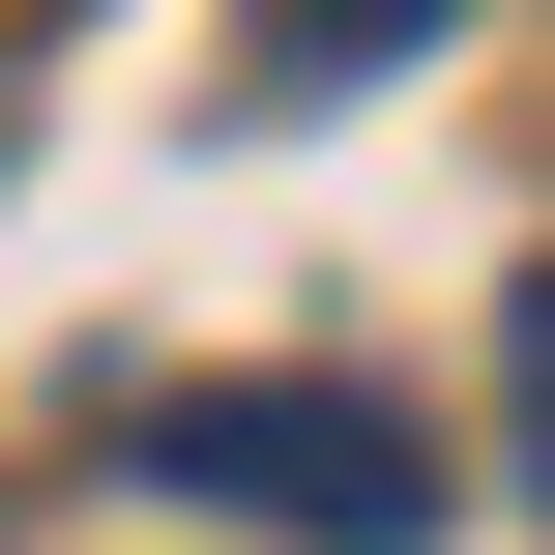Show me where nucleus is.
Instances as JSON below:
<instances>
[{
    "label": "nucleus",
    "instance_id": "2",
    "mask_svg": "<svg viewBox=\"0 0 555 555\" xmlns=\"http://www.w3.org/2000/svg\"><path fill=\"white\" fill-rule=\"evenodd\" d=\"M410 29H439V0H234V88H263V117H322V88H380Z\"/></svg>",
    "mask_w": 555,
    "mask_h": 555
},
{
    "label": "nucleus",
    "instance_id": "1",
    "mask_svg": "<svg viewBox=\"0 0 555 555\" xmlns=\"http://www.w3.org/2000/svg\"><path fill=\"white\" fill-rule=\"evenodd\" d=\"M146 498H234V527H293V555H439L468 527V468L380 380H176L146 410Z\"/></svg>",
    "mask_w": 555,
    "mask_h": 555
}]
</instances>
